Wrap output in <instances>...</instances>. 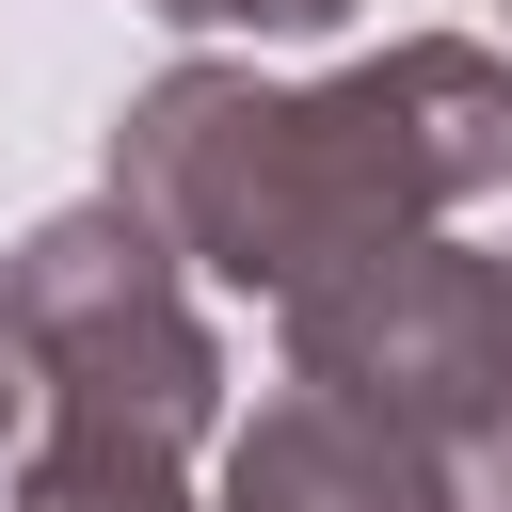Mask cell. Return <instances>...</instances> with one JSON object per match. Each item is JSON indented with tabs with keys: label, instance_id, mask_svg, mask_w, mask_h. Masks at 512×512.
I'll return each instance as SVG.
<instances>
[{
	"label": "cell",
	"instance_id": "6da1fadb",
	"mask_svg": "<svg viewBox=\"0 0 512 512\" xmlns=\"http://www.w3.org/2000/svg\"><path fill=\"white\" fill-rule=\"evenodd\" d=\"M96 192L144 208L192 288L288 304V288H320V272H352L384 240H432L480 192H512V48L400 32V48L320 64V80H256V64L192 48L112 112V176Z\"/></svg>",
	"mask_w": 512,
	"mask_h": 512
},
{
	"label": "cell",
	"instance_id": "7a4b0ae2",
	"mask_svg": "<svg viewBox=\"0 0 512 512\" xmlns=\"http://www.w3.org/2000/svg\"><path fill=\"white\" fill-rule=\"evenodd\" d=\"M0 352H16L48 448L192 464V448L224 432V336H208L192 272L160 256V224L112 208V192L48 208V224L0 256Z\"/></svg>",
	"mask_w": 512,
	"mask_h": 512
},
{
	"label": "cell",
	"instance_id": "3957f363",
	"mask_svg": "<svg viewBox=\"0 0 512 512\" xmlns=\"http://www.w3.org/2000/svg\"><path fill=\"white\" fill-rule=\"evenodd\" d=\"M272 336H288V384L416 432L448 512H512V256L432 224V240H384V256L288 288Z\"/></svg>",
	"mask_w": 512,
	"mask_h": 512
},
{
	"label": "cell",
	"instance_id": "277c9868",
	"mask_svg": "<svg viewBox=\"0 0 512 512\" xmlns=\"http://www.w3.org/2000/svg\"><path fill=\"white\" fill-rule=\"evenodd\" d=\"M192 512H448L432 496V448L320 400V384H256V416L208 432V480Z\"/></svg>",
	"mask_w": 512,
	"mask_h": 512
},
{
	"label": "cell",
	"instance_id": "5b68a950",
	"mask_svg": "<svg viewBox=\"0 0 512 512\" xmlns=\"http://www.w3.org/2000/svg\"><path fill=\"white\" fill-rule=\"evenodd\" d=\"M160 32H208V48H320L352 0H144Z\"/></svg>",
	"mask_w": 512,
	"mask_h": 512
},
{
	"label": "cell",
	"instance_id": "8992f818",
	"mask_svg": "<svg viewBox=\"0 0 512 512\" xmlns=\"http://www.w3.org/2000/svg\"><path fill=\"white\" fill-rule=\"evenodd\" d=\"M16 432H32V384H16V352H0V464H16Z\"/></svg>",
	"mask_w": 512,
	"mask_h": 512
}]
</instances>
